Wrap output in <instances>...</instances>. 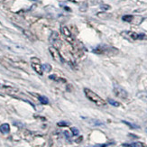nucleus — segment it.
<instances>
[{
  "label": "nucleus",
  "instance_id": "f257e3e1",
  "mask_svg": "<svg viewBox=\"0 0 147 147\" xmlns=\"http://www.w3.org/2000/svg\"><path fill=\"white\" fill-rule=\"evenodd\" d=\"M84 93H85V96L87 97V98L89 101L93 102V103L96 104L97 106L103 107V106L106 105V101L103 98H102L101 97H99L98 94H96L94 91H92L91 89H89L88 88H84Z\"/></svg>",
  "mask_w": 147,
  "mask_h": 147
},
{
  "label": "nucleus",
  "instance_id": "f03ea898",
  "mask_svg": "<svg viewBox=\"0 0 147 147\" xmlns=\"http://www.w3.org/2000/svg\"><path fill=\"white\" fill-rule=\"evenodd\" d=\"M93 53L100 54V55H107V56H114L118 54L119 51L115 47H108L106 45H99L93 50Z\"/></svg>",
  "mask_w": 147,
  "mask_h": 147
},
{
  "label": "nucleus",
  "instance_id": "7ed1b4c3",
  "mask_svg": "<svg viewBox=\"0 0 147 147\" xmlns=\"http://www.w3.org/2000/svg\"><path fill=\"white\" fill-rule=\"evenodd\" d=\"M121 35H122L125 39L131 41V42L147 39V36L144 34H137V33H135V32H132V31H124L121 33Z\"/></svg>",
  "mask_w": 147,
  "mask_h": 147
},
{
  "label": "nucleus",
  "instance_id": "20e7f679",
  "mask_svg": "<svg viewBox=\"0 0 147 147\" xmlns=\"http://www.w3.org/2000/svg\"><path fill=\"white\" fill-rule=\"evenodd\" d=\"M31 65L36 73H38L39 75H42V73H43L42 65L39 58H37V57H33V58H31Z\"/></svg>",
  "mask_w": 147,
  "mask_h": 147
},
{
  "label": "nucleus",
  "instance_id": "39448f33",
  "mask_svg": "<svg viewBox=\"0 0 147 147\" xmlns=\"http://www.w3.org/2000/svg\"><path fill=\"white\" fill-rule=\"evenodd\" d=\"M49 52L51 53V55H52L53 57V59L57 61L58 63H62L63 62V58H62V56L61 55L60 52H59V50L57 49L56 47L54 46H51L49 48Z\"/></svg>",
  "mask_w": 147,
  "mask_h": 147
},
{
  "label": "nucleus",
  "instance_id": "423d86ee",
  "mask_svg": "<svg viewBox=\"0 0 147 147\" xmlns=\"http://www.w3.org/2000/svg\"><path fill=\"white\" fill-rule=\"evenodd\" d=\"M61 33L63 34V36L65 37V39L71 44L72 46H75V44H76V41L75 39L73 38L71 33V31H69V29L67 27V26H62L61 27Z\"/></svg>",
  "mask_w": 147,
  "mask_h": 147
},
{
  "label": "nucleus",
  "instance_id": "0eeeda50",
  "mask_svg": "<svg viewBox=\"0 0 147 147\" xmlns=\"http://www.w3.org/2000/svg\"><path fill=\"white\" fill-rule=\"evenodd\" d=\"M114 93L119 98L126 99L127 98H128V93H127L123 88H121L119 86H115L114 87Z\"/></svg>",
  "mask_w": 147,
  "mask_h": 147
},
{
  "label": "nucleus",
  "instance_id": "6e6552de",
  "mask_svg": "<svg viewBox=\"0 0 147 147\" xmlns=\"http://www.w3.org/2000/svg\"><path fill=\"white\" fill-rule=\"evenodd\" d=\"M123 21L127 22V23H133V24H139L143 21V18L140 17V16H130V15H127V16H124L122 17Z\"/></svg>",
  "mask_w": 147,
  "mask_h": 147
},
{
  "label": "nucleus",
  "instance_id": "1a4fd4ad",
  "mask_svg": "<svg viewBox=\"0 0 147 147\" xmlns=\"http://www.w3.org/2000/svg\"><path fill=\"white\" fill-rule=\"evenodd\" d=\"M60 41V37H59V34L56 33V32H53V33L52 34V35L50 36V42L55 44L57 42Z\"/></svg>",
  "mask_w": 147,
  "mask_h": 147
},
{
  "label": "nucleus",
  "instance_id": "9d476101",
  "mask_svg": "<svg viewBox=\"0 0 147 147\" xmlns=\"http://www.w3.org/2000/svg\"><path fill=\"white\" fill-rule=\"evenodd\" d=\"M0 132H1L2 134H8L10 132V125L8 124H2L1 125H0Z\"/></svg>",
  "mask_w": 147,
  "mask_h": 147
},
{
  "label": "nucleus",
  "instance_id": "9b49d317",
  "mask_svg": "<svg viewBox=\"0 0 147 147\" xmlns=\"http://www.w3.org/2000/svg\"><path fill=\"white\" fill-rule=\"evenodd\" d=\"M123 147H145V145L142 143H132V144H124Z\"/></svg>",
  "mask_w": 147,
  "mask_h": 147
},
{
  "label": "nucleus",
  "instance_id": "f8f14e48",
  "mask_svg": "<svg viewBox=\"0 0 147 147\" xmlns=\"http://www.w3.org/2000/svg\"><path fill=\"white\" fill-rule=\"evenodd\" d=\"M39 101L43 105H46L49 103V99L46 97H44V96H39Z\"/></svg>",
  "mask_w": 147,
  "mask_h": 147
},
{
  "label": "nucleus",
  "instance_id": "ddd939ff",
  "mask_svg": "<svg viewBox=\"0 0 147 147\" xmlns=\"http://www.w3.org/2000/svg\"><path fill=\"white\" fill-rule=\"evenodd\" d=\"M42 71H46V72H50L51 71H52V66H51L50 64H48V63H46V64H43L42 65Z\"/></svg>",
  "mask_w": 147,
  "mask_h": 147
},
{
  "label": "nucleus",
  "instance_id": "4468645a",
  "mask_svg": "<svg viewBox=\"0 0 147 147\" xmlns=\"http://www.w3.org/2000/svg\"><path fill=\"white\" fill-rule=\"evenodd\" d=\"M107 101H108V103H109L110 105H112V106H114V107H120V103H119V102H117V101H116V100L108 98Z\"/></svg>",
  "mask_w": 147,
  "mask_h": 147
},
{
  "label": "nucleus",
  "instance_id": "2eb2a0df",
  "mask_svg": "<svg viewBox=\"0 0 147 147\" xmlns=\"http://www.w3.org/2000/svg\"><path fill=\"white\" fill-rule=\"evenodd\" d=\"M49 78L51 80H56V81H63V82H65V80H63V79H61V78H58L57 76L55 75H51Z\"/></svg>",
  "mask_w": 147,
  "mask_h": 147
},
{
  "label": "nucleus",
  "instance_id": "dca6fc26",
  "mask_svg": "<svg viewBox=\"0 0 147 147\" xmlns=\"http://www.w3.org/2000/svg\"><path fill=\"white\" fill-rule=\"evenodd\" d=\"M123 123H125V125H129L131 128H138V125H133V124H131V123H129V122H126V121H123Z\"/></svg>",
  "mask_w": 147,
  "mask_h": 147
},
{
  "label": "nucleus",
  "instance_id": "f3484780",
  "mask_svg": "<svg viewBox=\"0 0 147 147\" xmlns=\"http://www.w3.org/2000/svg\"><path fill=\"white\" fill-rule=\"evenodd\" d=\"M71 132H72V135L73 136H78L79 135V130L77 129V128H75V127H71Z\"/></svg>",
  "mask_w": 147,
  "mask_h": 147
},
{
  "label": "nucleus",
  "instance_id": "a211bd4d",
  "mask_svg": "<svg viewBox=\"0 0 147 147\" xmlns=\"http://www.w3.org/2000/svg\"><path fill=\"white\" fill-rule=\"evenodd\" d=\"M58 125L59 126H68L69 125V123H67V122H59L58 123Z\"/></svg>",
  "mask_w": 147,
  "mask_h": 147
},
{
  "label": "nucleus",
  "instance_id": "6ab92c4d",
  "mask_svg": "<svg viewBox=\"0 0 147 147\" xmlns=\"http://www.w3.org/2000/svg\"><path fill=\"white\" fill-rule=\"evenodd\" d=\"M108 144H102V145H97V146H95V147H107Z\"/></svg>",
  "mask_w": 147,
  "mask_h": 147
}]
</instances>
